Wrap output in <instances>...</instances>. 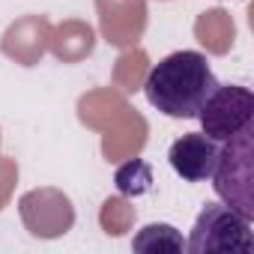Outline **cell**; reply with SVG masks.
<instances>
[{
    "instance_id": "cell-3",
    "label": "cell",
    "mask_w": 254,
    "mask_h": 254,
    "mask_svg": "<svg viewBox=\"0 0 254 254\" xmlns=\"http://www.w3.org/2000/svg\"><path fill=\"white\" fill-rule=\"evenodd\" d=\"M186 251L191 254H212V251H254L251 221L230 209L227 203H206L194 218V227L186 239Z\"/></svg>"
},
{
    "instance_id": "cell-6",
    "label": "cell",
    "mask_w": 254,
    "mask_h": 254,
    "mask_svg": "<svg viewBox=\"0 0 254 254\" xmlns=\"http://www.w3.org/2000/svg\"><path fill=\"white\" fill-rule=\"evenodd\" d=\"M135 251H186V239L174 224H147L141 227V233L132 239Z\"/></svg>"
},
{
    "instance_id": "cell-1",
    "label": "cell",
    "mask_w": 254,
    "mask_h": 254,
    "mask_svg": "<svg viewBox=\"0 0 254 254\" xmlns=\"http://www.w3.org/2000/svg\"><path fill=\"white\" fill-rule=\"evenodd\" d=\"M218 87V78L200 51H174L159 60L147 81L144 96L147 102L174 120H197L203 102Z\"/></svg>"
},
{
    "instance_id": "cell-2",
    "label": "cell",
    "mask_w": 254,
    "mask_h": 254,
    "mask_svg": "<svg viewBox=\"0 0 254 254\" xmlns=\"http://www.w3.org/2000/svg\"><path fill=\"white\" fill-rule=\"evenodd\" d=\"M251 138H254V123H248L239 135L221 144V156L212 174L215 194L245 215L248 221L254 218V194H251Z\"/></svg>"
},
{
    "instance_id": "cell-7",
    "label": "cell",
    "mask_w": 254,
    "mask_h": 254,
    "mask_svg": "<svg viewBox=\"0 0 254 254\" xmlns=\"http://www.w3.org/2000/svg\"><path fill=\"white\" fill-rule=\"evenodd\" d=\"M114 183H117V191L123 197H141L153 189V168L144 159H132V162L117 168Z\"/></svg>"
},
{
    "instance_id": "cell-4",
    "label": "cell",
    "mask_w": 254,
    "mask_h": 254,
    "mask_svg": "<svg viewBox=\"0 0 254 254\" xmlns=\"http://www.w3.org/2000/svg\"><path fill=\"white\" fill-rule=\"evenodd\" d=\"M197 120L203 126V135L224 144L239 135L248 123H254V93L239 84H218L203 102Z\"/></svg>"
},
{
    "instance_id": "cell-5",
    "label": "cell",
    "mask_w": 254,
    "mask_h": 254,
    "mask_svg": "<svg viewBox=\"0 0 254 254\" xmlns=\"http://www.w3.org/2000/svg\"><path fill=\"white\" fill-rule=\"evenodd\" d=\"M221 156V144L212 141L203 132H189L183 138H177L168 150V162L174 168L177 177H183L186 183H206L215 174Z\"/></svg>"
}]
</instances>
